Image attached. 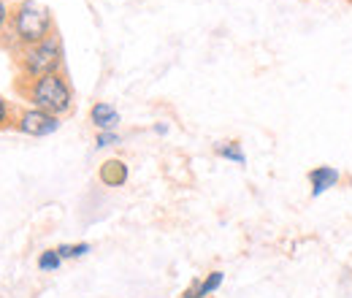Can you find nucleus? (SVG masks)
<instances>
[{"label": "nucleus", "instance_id": "obj_5", "mask_svg": "<svg viewBox=\"0 0 352 298\" xmlns=\"http://www.w3.org/2000/svg\"><path fill=\"white\" fill-rule=\"evenodd\" d=\"M342 182V171L333 166H317L309 171V184H311V198L325 195L331 187H336Z\"/></svg>", "mask_w": 352, "mask_h": 298}, {"label": "nucleus", "instance_id": "obj_11", "mask_svg": "<svg viewBox=\"0 0 352 298\" xmlns=\"http://www.w3.org/2000/svg\"><path fill=\"white\" fill-rule=\"evenodd\" d=\"M60 266H63V257L57 253V247H54V250H44V253L38 255V268L46 271V274H49V271H57Z\"/></svg>", "mask_w": 352, "mask_h": 298}, {"label": "nucleus", "instance_id": "obj_3", "mask_svg": "<svg viewBox=\"0 0 352 298\" xmlns=\"http://www.w3.org/2000/svg\"><path fill=\"white\" fill-rule=\"evenodd\" d=\"M25 95L33 103V109H41L46 114L65 117V114L74 111V89L68 85V79L63 76V71L30 82L28 89H25Z\"/></svg>", "mask_w": 352, "mask_h": 298}, {"label": "nucleus", "instance_id": "obj_10", "mask_svg": "<svg viewBox=\"0 0 352 298\" xmlns=\"http://www.w3.org/2000/svg\"><path fill=\"white\" fill-rule=\"evenodd\" d=\"M92 250L87 242H79V244H60L57 247V253H60V257L63 260H76V257H85Z\"/></svg>", "mask_w": 352, "mask_h": 298}, {"label": "nucleus", "instance_id": "obj_14", "mask_svg": "<svg viewBox=\"0 0 352 298\" xmlns=\"http://www.w3.org/2000/svg\"><path fill=\"white\" fill-rule=\"evenodd\" d=\"M182 298H201V279H192L190 288L182 293Z\"/></svg>", "mask_w": 352, "mask_h": 298}, {"label": "nucleus", "instance_id": "obj_1", "mask_svg": "<svg viewBox=\"0 0 352 298\" xmlns=\"http://www.w3.org/2000/svg\"><path fill=\"white\" fill-rule=\"evenodd\" d=\"M11 33L22 46H33V43L46 41L49 36H54V19L52 11L38 0H22L14 11H11Z\"/></svg>", "mask_w": 352, "mask_h": 298}, {"label": "nucleus", "instance_id": "obj_16", "mask_svg": "<svg viewBox=\"0 0 352 298\" xmlns=\"http://www.w3.org/2000/svg\"><path fill=\"white\" fill-rule=\"evenodd\" d=\"M155 133H160V136H163V133H168V125H163V123H157V125H155Z\"/></svg>", "mask_w": 352, "mask_h": 298}, {"label": "nucleus", "instance_id": "obj_9", "mask_svg": "<svg viewBox=\"0 0 352 298\" xmlns=\"http://www.w3.org/2000/svg\"><path fill=\"white\" fill-rule=\"evenodd\" d=\"M222 282H225V274H222V271H209V274L201 279V298L217 293L222 288Z\"/></svg>", "mask_w": 352, "mask_h": 298}, {"label": "nucleus", "instance_id": "obj_8", "mask_svg": "<svg viewBox=\"0 0 352 298\" xmlns=\"http://www.w3.org/2000/svg\"><path fill=\"white\" fill-rule=\"evenodd\" d=\"M214 152L220 158H225V160H230V163H239V166L247 163V155H244V149H241L239 141H217L214 144Z\"/></svg>", "mask_w": 352, "mask_h": 298}, {"label": "nucleus", "instance_id": "obj_4", "mask_svg": "<svg viewBox=\"0 0 352 298\" xmlns=\"http://www.w3.org/2000/svg\"><path fill=\"white\" fill-rule=\"evenodd\" d=\"M14 123H16V128L22 130L25 136H36V138L52 136V133L60 130V117L46 114L41 109H25Z\"/></svg>", "mask_w": 352, "mask_h": 298}, {"label": "nucleus", "instance_id": "obj_6", "mask_svg": "<svg viewBox=\"0 0 352 298\" xmlns=\"http://www.w3.org/2000/svg\"><path fill=\"white\" fill-rule=\"evenodd\" d=\"M89 123L98 128V133H109V130H117V125L122 123L117 106L106 103V100H98L92 109H89Z\"/></svg>", "mask_w": 352, "mask_h": 298}, {"label": "nucleus", "instance_id": "obj_7", "mask_svg": "<svg viewBox=\"0 0 352 298\" xmlns=\"http://www.w3.org/2000/svg\"><path fill=\"white\" fill-rule=\"evenodd\" d=\"M128 176H131L128 163L120 160V158H109V160L100 163V169H98V179H100V184H106V187H122V184L128 182Z\"/></svg>", "mask_w": 352, "mask_h": 298}, {"label": "nucleus", "instance_id": "obj_13", "mask_svg": "<svg viewBox=\"0 0 352 298\" xmlns=\"http://www.w3.org/2000/svg\"><path fill=\"white\" fill-rule=\"evenodd\" d=\"M6 123H11V109H8V100L0 95V128H3Z\"/></svg>", "mask_w": 352, "mask_h": 298}, {"label": "nucleus", "instance_id": "obj_15", "mask_svg": "<svg viewBox=\"0 0 352 298\" xmlns=\"http://www.w3.org/2000/svg\"><path fill=\"white\" fill-rule=\"evenodd\" d=\"M8 22H11V11H8V6L0 0V33L6 30V25H8Z\"/></svg>", "mask_w": 352, "mask_h": 298}, {"label": "nucleus", "instance_id": "obj_12", "mask_svg": "<svg viewBox=\"0 0 352 298\" xmlns=\"http://www.w3.org/2000/svg\"><path fill=\"white\" fill-rule=\"evenodd\" d=\"M117 144H122V138H120V133H117V130L98 133V138H95V147H98V149H109V147H117Z\"/></svg>", "mask_w": 352, "mask_h": 298}, {"label": "nucleus", "instance_id": "obj_2", "mask_svg": "<svg viewBox=\"0 0 352 298\" xmlns=\"http://www.w3.org/2000/svg\"><path fill=\"white\" fill-rule=\"evenodd\" d=\"M16 68H19V79H25L28 85L49 76V74H60L63 68V43L57 36H49L46 41L33 43V46H22L16 54Z\"/></svg>", "mask_w": 352, "mask_h": 298}]
</instances>
